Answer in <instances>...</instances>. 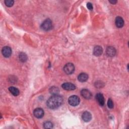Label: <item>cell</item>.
<instances>
[{"mask_svg":"<svg viewBox=\"0 0 129 129\" xmlns=\"http://www.w3.org/2000/svg\"><path fill=\"white\" fill-rule=\"evenodd\" d=\"M9 90L11 93L12 94H13L14 96H18L20 93L18 89L13 86L10 87L9 88Z\"/></svg>","mask_w":129,"mask_h":129,"instance_id":"obj_15","label":"cell"},{"mask_svg":"<svg viewBox=\"0 0 129 129\" xmlns=\"http://www.w3.org/2000/svg\"><path fill=\"white\" fill-rule=\"evenodd\" d=\"M64 72L68 75L72 74L75 71V67L72 63H68L64 66L63 68Z\"/></svg>","mask_w":129,"mask_h":129,"instance_id":"obj_4","label":"cell"},{"mask_svg":"<svg viewBox=\"0 0 129 129\" xmlns=\"http://www.w3.org/2000/svg\"><path fill=\"white\" fill-rule=\"evenodd\" d=\"M12 49L8 46H4L2 49V53L3 56L5 57H9L12 54Z\"/></svg>","mask_w":129,"mask_h":129,"instance_id":"obj_5","label":"cell"},{"mask_svg":"<svg viewBox=\"0 0 129 129\" xmlns=\"http://www.w3.org/2000/svg\"><path fill=\"white\" fill-rule=\"evenodd\" d=\"M34 115L37 118H42L44 114L43 110L41 108H37L33 111Z\"/></svg>","mask_w":129,"mask_h":129,"instance_id":"obj_7","label":"cell"},{"mask_svg":"<svg viewBox=\"0 0 129 129\" xmlns=\"http://www.w3.org/2000/svg\"><path fill=\"white\" fill-rule=\"evenodd\" d=\"M82 118L84 121L89 122L92 119V115L90 112L88 111H85L82 115Z\"/></svg>","mask_w":129,"mask_h":129,"instance_id":"obj_10","label":"cell"},{"mask_svg":"<svg viewBox=\"0 0 129 129\" xmlns=\"http://www.w3.org/2000/svg\"><path fill=\"white\" fill-rule=\"evenodd\" d=\"M63 99L59 95H53L47 101L46 104L48 108L54 109L59 107L62 103Z\"/></svg>","mask_w":129,"mask_h":129,"instance_id":"obj_1","label":"cell"},{"mask_svg":"<svg viewBox=\"0 0 129 129\" xmlns=\"http://www.w3.org/2000/svg\"><path fill=\"white\" fill-rule=\"evenodd\" d=\"M115 25L118 28H121L124 25V21L123 20V19L119 17L118 16L115 18Z\"/></svg>","mask_w":129,"mask_h":129,"instance_id":"obj_12","label":"cell"},{"mask_svg":"<svg viewBox=\"0 0 129 129\" xmlns=\"http://www.w3.org/2000/svg\"><path fill=\"white\" fill-rule=\"evenodd\" d=\"M87 7L89 10H92L93 9V5L91 3H87Z\"/></svg>","mask_w":129,"mask_h":129,"instance_id":"obj_21","label":"cell"},{"mask_svg":"<svg viewBox=\"0 0 129 129\" xmlns=\"http://www.w3.org/2000/svg\"><path fill=\"white\" fill-rule=\"evenodd\" d=\"M103 53V49L101 46L97 45L93 49V54L96 56L101 55Z\"/></svg>","mask_w":129,"mask_h":129,"instance_id":"obj_11","label":"cell"},{"mask_svg":"<svg viewBox=\"0 0 129 129\" xmlns=\"http://www.w3.org/2000/svg\"><path fill=\"white\" fill-rule=\"evenodd\" d=\"M43 127L45 128H51L53 127V124L50 121H46L43 123Z\"/></svg>","mask_w":129,"mask_h":129,"instance_id":"obj_18","label":"cell"},{"mask_svg":"<svg viewBox=\"0 0 129 129\" xmlns=\"http://www.w3.org/2000/svg\"><path fill=\"white\" fill-rule=\"evenodd\" d=\"M52 27V23L50 19H47L45 20L41 25V29L44 31H49L51 29Z\"/></svg>","mask_w":129,"mask_h":129,"instance_id":"obj_2","label":"cell"},{"mask_svg":"<svg viewBox=\"0 0 129 129\" xmlns=\"http://www.w3.org/2000/svg\"><path fill=\"white\" fill-rule=\"evenodd\" d=\"M19 60L22 62H25L28 59L27 55L24 52H20L19 55Z\"/></svg>","mask_w":129,"mask_h":129,"instance_id":"obj_16","label":"cell"},{"mask_svg":"<svg viewBox=\"0 0 129 129\" xmlns=\"http://www.w3.org/2000/svg\"><path fill=\"white\" fill-rule=\"evenodd\" d=\"M81 95L86 99H90L92 97L91 92L87 89H83L81 91Z\"/></svg>","mask_w":129,"mask_h":129,"instance_id":"obj_8","label":"cell"},{"mask_svg":"<svg viewBox=\"0 0 129 129\" xmlns=\"http://www.w3.org/2000/svg\"><path fill=\"white\" fill-rule=\"evenodd\" d=\"M59 89L55 86H53L52 87H51L49 89V92L50 94H51L53 95H57L58 93H59Z\"/></svg>","mask_w":129,"mask_h":129,"instance_id":"obj_17","label":"cell"},{"mask_svg":"<svg viewBox=\"0 0 129 129\" xmlns=\"http://www.w3.org/2000/svg\"><path fill=\"white\" fill-rule=\"evenodd\" d=\"M61 87L63 89L68 91L74 90L76 89V86L74 84L71 83H69V82H67L62 84L61 85Z\"/></svg>","mask_w":129,"mask_h":129,"instance_id":"obj_6","label":"cell"},{"mask_svg":"<svg viewBox=\"0 0 129 129\" xmlns=\"http://www.w3.org/2000/svg\"><path fill=\"white\" fill-rule=\"evenodd\" d=\"M96 99L97 101H98V103L101 105L103 106L104 104L105 100H104V98L103 95L101 93H98L96 95Z\"/></svg>","mask_w":129,"mask_h":129,"instance_id":"obj_13","label":"cell"},{"mask_svg":"<svg viewBox=\"0 0 129 129\" xmlns=\"http://www.w3.org/2000/svg\"><path fill=\"white\" fill-rule=\"evenodd\" d=\"M88 79V75L85 73H82L80 74L78 77V80L81 82H85L87 81Z\"/></svg>","mask_w":129,"mask_h":129,"instance_id":"obj_14","label":"cell"},{"mask_svg":"<svg viewBox=\"0 0 129 129\" xmlns=\"http://www.w3.org/2000/svg\"><path fill=\"white\" fill-rule=\"evenodd\" d=\"M116 49L114 47L108 46L107 47L106 50V53L108 56L113 57L116 54Z\"/></svg>","mask_w":129,"mask_h":129,"instance_id":"obj_9","label":"cell"},{"mask_svg":"<svg viewBox=\"0 0 129 129\" xmlns=\"http://www.w3.org/2000/svg\"><path fill=\"white\" fill-rule=\"evenodd\" d=\"M111 4H115L117 3L116 1H114V0H112V1H109Z\"/></svg>","mask_w":129,"mask_h":129,"instance_id":"obj_22","label":"cell"},{"mask_svg":"<svg viewBox=\"0 0 129 129\" xmlns=\"http://www.w3.org/2000/svg\"><path fill=\"white\" fill-rule=\"evenodd\" d=\"M14 3V1L13 0H6L5 1V4L6 6L8 7H11L13 6Z\"/></svg>","mask_w":129,"mask_h":129,"instance_id":"obj_19","label":"cell"},{"mask_svg":"<svg viewBox=\"0 0 129 129\" xmlns=\"http://www.w3.org/2000/svg\"><path fill=\"white\" fill-rule=\"evenodd\" d=\"M107 106H108V107L109 108H110V109H111V108H112L113 107V103L112 100L110 98H109V99L108 100V101H107Z\"/></svg>","mask_w":129,"mask_h":129,"instance_id":"obj_20","label":"cell"},{"mask_svg":"<svg viewBox=\"0 0 129 129\" xmlns=\"http://www.w3.org/2000/svg\"><path fill=\"white\" fill-rule=\"evenodd\" d=\"M80 99L78 96L72 95L68 99V102L69 104L73 106H76L79 104Z\"/></svg>","mask_w":129,"mask_h":129,"instance_id":"obj_3","label":"cell"}]
</instances>
